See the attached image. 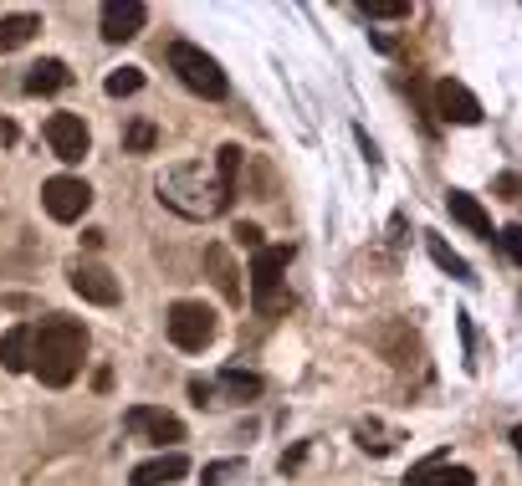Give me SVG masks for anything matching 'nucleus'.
<instances>
[{"label": "nucleus", "mask_w": 522, "mask_h": 486, "mask_svg": "<svg viewBox=\"0 0 522 486\" xmlns=\"http://www.w3.org/2000/svg\"><path fill=\"white\" fill-rule=\"evenodd\" d=\"M159 144V128L149 123V118H139V123H128V134H123V149L128 154H149Z\"/></svg>", "instance_id": "nucleus-21"}, {"label": "nucleus", "mask_w": 522, "mask_h": 486, "mask_svg": "<svg viewBox=\"0 0 522 486\" xmlns=\"http://www.w3.org/2000/svg\"><path fill=\"white\" fill-rule=\"evenodd\" d=\"M72 292L82 302H98V307H113L118 302V282L108 267H93V261H77L72 267Z\"/></svg>", "instance_id": "nucleus-11"}, {"label": "nucleus", "mask_w": 522, "mask_h": 486, "mask_svg": "<svg viewBox=\"0 0 522 486\" xmlns=\"http://www.w3.org/2000/svg\"><path fill=\"white\" fill-rule=\"evenodd\" d=\"M185 471H190V461H185L180 451H169V456L139 461V466H134V476H128V481H134V486H164V481H180Z\"/></svg>", "instance_id": "nucleus-14"}, {"label": "nucleus", "mask_w": 522, "mask_h": 486, "mask_svg": "<svg viewBox=\"0 0 522 486\" xmlns=\"http://www.w3.org/2000/svg\"><path fill=\"white\" fill-rule=\"evenodd\" d=\"M236 466H241V461H210V466H205V486H221Z\"/></svg>", "instance_id": "nucleus-26"}, {"label": "nucleus", "mask_w": 522, "mask_h": 486, "mask_svg": "<svg viewBox=\"0 0 522 486\" xmlns=\"http://www.w3.org/2000/svg\"><path fill=\"white\" fill-rule=\"evenodd\" d=\"M47 144L62 164H77V159H87V149H93V134H87V123L77 113H52L47 118Z\"/></svg>", "instance_id": "nucleus-8"}, {"label": "nucleus", "mask_w": 522, "mask_h": 486, "mask_svg": "<svg viewBox=\"0 0 522 486\" xmlns=\"http://www.w3.org/2000/svg\"><path fill=\"white\" fill-rule=\"evenodd\" d=\"M205 267H210V282L215 287H221V297L236 307L246 292H241V282H236V267H231V251L221 246V241H215V246H205Z\"/></svg>", "instance_id": "nucleus-15"}, {"label": "nucleus", "mask_w": 522, "mask_h": 486, "mask_svg": "<svg viewBox=\"0 0 522 486\" xmlns=\"http://www.w3.org/2000/svg\"><path fill=\"white\" fill-rule=\"evenodd\" d=\"M359 11L364 16H379V21H400V16H410V0H364Z\"/></svg>", "instance_id": "nucleus-23"}, {"label": "nucleus", "mask_w": 522, "mask_h": 486, "mask_svg": "<svg viewBox=\"0 0 522 486\" xmlns=\"http://www.w3.org/2000/svg\"><path fill=\"white\" fill-rule=\"evenodd\" d=\"M72 82V72H67V62H57V57H47V62H36V67H26V93H62V87Z\"/></svg>", "instance_id": "nucleus-16"}, {"label": "nucleus", "mask_w": 522, "mask_h": 486, "mask_svg": "<svg viewBox=\"0 0 522 486\" xmlns=\"http://www.w3.org/2000/svg\"><path fill=\"white\" fill-rule=\"evenodd\" d=\"M0 369H6V374H26L31 369V328L26 323L0 338Z\"/></svg>", "instance_id": "nucleus-17"}, {"label": "nucleus", "mask_w": 522, "mask_h": 486, "mask_svg": "<svg viewBox=\"0 0 522 486\" xmlns=\"http://www.w3.org/2000/svg\"><path fill=\"white\" fill-rule=\"evenodd\" d=\"M87 353V328L77 318H41V328H31V369L41 374V384L67 389L82 369Z\"/></svg>", "instance_id": "nucleus-1"}, {"label": "nucleus", "mask_w": 522, "mask_h": 486, "mask_svg": "<svg viewBox=\"0 0 522 486\" xmlns=\"http://www.w3.org/2000/svg\"><path fill=\"white\" fill-rule=\"evenodd\" d=\"M36 31H41V16H6V21H0V57L26 47Z\"/></svg>", "instance_id": "nucleus-19"}, {"label": "nucleus", "mask_w": 522, "mask_h": 486, "mask_svg": "<svg viewBox=\"0 0 522 486\" xmlns=\"http://www.w3.org/2000/svg\"><path fill=\"white\" fill-rule=\"evenodd\" d=\"M287 261H292V246H261V251H251V302H256V313H282Z\"/></svg>", "instance_id": "nucleus-4"}, {"label": "nucleus", "mask_w": 522, "mask_h": 486, "mask_svg": "<svg viewBox=\"0 0 522 486\" xmlns=\"http://www.w3.org/2000/svg\"><path fill=\"white\" fill-rule=\"evenodd\" d=\"M430 113L446 118V123H461V128L482 123V103H476V93H471L466 82H456V77H441V82L430 87Z\"/></svg>", "instance_id": "nucleus-6"}, {"label": "nucleus", "mask_w": 522, "mask_h": 486, "mask_svg": "<svg viewBox=\"0 0 522 486\" xmlns=\"http://www.w3.org/2000/svg\"><path fill=\"white\" fill-rule=\"evenodd\" d=\"M302 456H308V446H297V451H287V456H282V471H292V466H297Z\"/></svg>", "instance_id": "nucleus-29"}, {"label": "nucleus", "mask_w": 522, "mask_h": 486, "mask_svg": "<svg viewBox=\"0 0 522 486\" xmlns=\"http://www.w3.org/2000/svg\"><path fill=\"white\" fill-rule=\"evenodd\" d=\"M425 251H430V261H435V267H441V272H451L456 282H476L471 277V267H466V256L461 251H451L441 236H435V231H425Z\"/></svg>", "instance_id": "nucleus-18"}, {"label": "nucleus", "mask_w": 522, "mask_h": 486, "mask_svg": "<svg viewBox=\"0 0 522 486\" xmlns=\"http://www.w3.org/2000/svg\"><path fill=\"white\" fill-rule=\"evenodd\" d=\"M210 338H215V313L205 302H174L169 307V343L174 348L200 353V348H210Z\"/></svg>", "instance_id": "nucleus-5"}, {"label": "nucleus", "mask_w": 522, "mask_h": 486, "mask_svg": "<svg viewBox=\"0 0 522 486\" xmlns=\"http://www.w3.org/2000/svg\"><path fill=\"white\" fill-rule=\"evenodd\" d=\"M190 400L205 410V405H215V384L210 379H190Z\"/></svg>", "instance_id": "nucleus-25"}, {"label": "nucleus", "mask_w": 522, "mask_h": 486, "mask_svg": "<svg viewBox=\"0 0 522 486\" xmlns=\"http://www.w3.org/2000/svg\"><path fill=\"white\" fill-rule=\"evenodd\" d=\"M497 195H502V200H517V174H512V169L497 174Z\"/></svg>", "instance_id": "nucleus-28"}, {"label": "nucleus", "mask_w": 522, "mask_h": 486, "mask_svg": "<svg viewBox=\"0 0 522 486\" xmlns=\"http://www.w3.org/2000/svg\"><path fill=\"white\" fill-rule=\"evenodd\" d=\"M446 210H451V220H461V226L471 231V236H482V241H492L497 231H492V215H487V205L476 200V195H466V190H451L446 195Z\"/></svg>", "instance_id": "nucleus-12"}, {"label": "nucleus", "mask_w": 522, "mask_h": 486, "mask_svg": "<svg viewBox=\"0 0 522 486\" xmlns=\"http://www.w3.org/2000/svg\"><path fill=\"white\" fill-rule=\"evenodd\" d=\"M517 236H522L517 226H507V231H497V241H502V251H507L512 261H522V241H517Z\"/></svg>", "instance_id": "nucleus-27"}, {"label": "nucleus", "mask_w": 522, "mask_h": 486, "mask_svg": "<svg viewBox=\"0 0 522 486\" xmlns=\"http://www.w3.org/2000/svg\"><path fill=\"white\" fill-rule=\"evenodd\" d=\"M41 205H47V215L52 220H82L87 215V205H93V190H87L77 174H57V180H47L41 185Z\"/></svg>", "instance_id": "nucleus-7"}, {"label": "nucleus", "mask_w": 522, "mask_h": 486, "mask_svg": "<svg viewBox=\"0 0 522 486\" xmlns=\"http://www.w3.org/2000/svg\"><path fill=\"white\" fill-rule=\"evenodd\" d=\"M149 21V6L144 0H108L98 26H103V41H134Z\"/></svg>", "instance_id": "nucleus-9"}, {"label": "nucleus", "mask_w": 522, "mask_h": 486, "mask_svg": "<svg viewBox=\"0 0 522 486\" xmlns=\"http://www.w3.org/2000/svg\"><path fill=\"white\" fill-rule=\"evenodd\" d=\"M123 425L139 430V435H149V440H159V446H174V440H185V425L174 420L169 410H154V405H134V410L123 415Z\"/></svg>", "instance_id": "nucleus-10"}, {"label": "nucleus", "mask_w": 522, "mask_h": 486, "mask_svg": "<svg viewBox=\"0 0 522 486\" xmlns=\"http://www.w3.org/2000/svg\"><path fill=\"white\" fill-rule=\"evenodd\" d=\"M231 236H236L246 251H261V246H267V241H261V226H251V220H241V226H236Z\"/></svg>", "instance_id": "nucleus-24"}, {"label": "nucleus", "mask_w": 522, "mask_h": 486, "mask_svg": "<svg viewBox=\"0 0 522 486\" xmlns=\"http://www.w3.org/2000/svg\"><path fill=\"white\" fill-rule=\"evenodd\" d=\"M405 486H476V476L466 466H446V456H430L425 466L405 476Z\"/></svg>", "instance_id": "nucleus-13"}, {"label": "nucleus", "mask_w": 522, "mask_h": 486, "mask_svg": "<svg viewBox=\"0 0 522 486\" xmlns=\"http://www.w3.org/2000/svg\"><path fill=\"white\" fill-rule=\"evenodd\" d=\"M221 389H226V400H256V394H261V374L221 369Z\"/></svg>", "instance_id": "nucleus-20"}, {"label": "nucleus", "mask_w": 522, "mask_h": 486, "mask_svg": "<svg viewBox=\"0 0 522 486\" xmlns=\"http://www.w3.org/2000/svg\"><path fill=\"white\" fill-rule=\"evenodd\" d=\"M169 72H180V82L190 87V93H200V98H226V72H221V62L215 57H205L195 41H174L169 47Z\"/></svg>", "instance_id": "nucleus-3"}, {"label": "nucleus", "mask_w": 522, "mask_h": 486, "mask_svg": "<svg viewBox=\"0 0 522 486\" xmlns=\"http://www.w3.org/2000/svg\"><path fill=\"white\" fill-rule=\"evenodd\" d=\"M159 200L169 210L190 215V220H210V215H221L236 200V190L221 180V174H215V164L210 169L205 164H180V169L159 174Z\"/></svg>", "instance_id": "nucleus-2"}, {"label": "nucleus", "mask_w": 522, "mask_h": 486, "mask_svg": "<svg viewBox=\"0 0 522 486\" xmlns=\"http://www.w3.org/2000/svg\"><path fill=\"white\" fill-rule=\"evenodd\" d=\"M103 87H108V98H134L139 87H144V72H139V67H118Z\"/></svg>", "instance_id": "nucleus-22"}, {"label": "nucleus", "mask_w": 522, "mask_h": 486, "mask_svg": "<svg viewBox=\"0 0 522 486\" xmlns=\"http://www.w3.org/2000/svg\"><path fill=\"white\" fill-rule=\"evenodd\" d=\"M11 139H16V128H11V123H0V144H11Z\"/></svg>", "instance_id": "nucleus-30"}]
</instances>
